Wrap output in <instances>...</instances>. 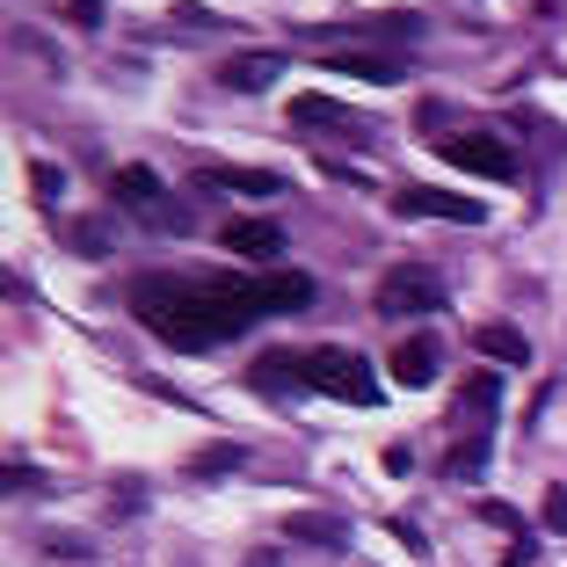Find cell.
<instances>
[{
    "instance_id": "obj_24",
    "label": "cell",
    "mask_w": 567,
    "mask_h": 567,
    "mask_svg": "<svg viewBox=\"0 0 567 567\" xmlns=\"http://www.w3.org/2000/svg\"><path fill=\"white\" fill-rule=\"evenodd\" d=\"M538 517H546V532H567V487H546V509Z\"/></svg>"
},
{
    "instance_id": "obj_7",
    "label": "cell",
    "mask_w": 567,
    "mask_h": 567,
    "mask_svg": "<svg viewBox=\"0 0 567 567\" xmlns=\"http://www.w3.org/2000/svg\"><path fill=\"white\" fill-rule=\"evenodd\" d=\"M393 212H408V218H458V226H481L487 204L458 197V189H401V197H393Z\"/></svg>"
},
{
    "instance_id": "obj_1",
    "label": "cell",
    "mask_w": 567,
    "mask_h": 567,
    "mask_svg": "<svg viewBox=\"0 0 567 567\" xmlns=\"http://www.w3.org/2000/svg\"><path fill=\"white\" fill-rule=\"evenodd\" d=\"M132 313L167 350H212V342L248 334L269 313V299H262V277H240V269H226V277H138Z\"/></svg>"
},
{
    "instance_id": "obj_4",
    "label": "cell",
    "mask_w": 567,
    "mask_h": 567,
    "mask_svg": "<svg viewBox=\"0 0 567 567\" xmlns=\"http://www.w3.org/2000/svg\"><path fill=\"white\" fill-rule=\"evenodd\" d=\"M436 153H444L451 167H466V175H487V183H517L524 175V153L509 146V138H495V132H444Z\"/></svg>"
},
{
    "instance_id": "obj_10",
    "label": "cell",
    "mask_w": 567,
    "mask_h": 567,
    "mask_svg": "<svg viewBox=\"0 0 567 567\" xmlns=\"http://www.w3.org/2000/svg\"><path fill=\"white\" fill-rule=\"evenodd\" d=\"M458 415L473 422V436L495 430V415H502V371H473V379H458Z\"/></svg>"
},
{
    "instance_id": "obj_8",
    "label": "cell",
    "mask_w": 567,
    "mask_h": 567,
    "mask_svg": "<svg viewBox=\"0 0 567 567\" xmlns=\"http://www.w3.org/2000/svg\"><path fill=\"white\" fill-rule=\"evenodd\" d=\"M218 240L240 255V262H284V234H277V218H226L218 226Z\"/></svg>"
},
{
    "instance_id": "obj_9",
    "label": "cell",
    "mask_w": 567,
    "mask_h": 567,
    "mask_svg": "<svg viewBox=\"0 0 567 567\" xmlns=\"http://www.w3.org/2000/svg\"><path fill=\"white\" fill-rule=\"evenodd\" d=\"M436 364H444L436 334H408V342H393V364H385V379H393V385H430Z\"/></svg>"
},
{
    "instance_id": "obj_14",
    "label": "cell",
    "mask_w": 567,
    "mask_h": 567,
    "mask_svg": "<svg viewBox=\"0 0 567 567\" xmlns=\"http://www.w3.org/2000/svg\"><path fill=\"white\" fill-rule=\"evenodd\" d=\"M110 197H117V204H132V212L138 218H153V212H161V175H153V167H117V175H110Z\"/></svg>"
},
{
    "instance_id": "obj_11",
    "label": "cell",
    "mask_w": 567,
    "mask_h": 567,
    "mask_svg": "<svg viewBox=\"0 0 567 567\" xmlns=\"http://www.w3.org/2000/svg\"><path fill=\"white\" fill-rule=\"evenodd\" d=\"M248 385L255 393H299L306 385V350H269V357H255V371H248Z\"/></svg>"
},
{
    "instance_id": "obj_5",
    "label": "cell",
    "mask_w": 567,
    "mask_h": 567,
    "mask_svg": "<svg viewBox=\"0 0 567 567\" xmlns=\"http://www.w3.org/2000/svg\"><path fill=\"white\" fill-rule=\"evenodd\" d=\"M320 66L350 73V81H371V87H401L408 81V66L393 59V51H357V44H328V51H320Z\"/></svg>"
},
{
    "instance_id": "obj_13",
    "label": "cell",
    "mask_w": 567,
    "mask_h": 567,
    "mask_svg": "<svg viewBox=\"0 0 567 567\" xmlns=\"http://www.w3.org/2000/svg\"><path fill=\"white\" fill-rule=\"evenodd\" d=\"M197 189H240V197H284V175L269 167H204Z\"/></svg>"
},
{
    "instance_id": "obj_16",
    "label": "cell",
    "mask_w": 567,
    "mask_h": 567,
    "mask_svg": "<svg viewBox=\"0 0 567 567\" xmlns=\"http://www.w3.org/2000/svg\"><path fill=\"white\" fill-rule=\"evenodd\" d=\"M262 299H269V313H299V306H313V277L306 269H269Z\"/></svg>"
},
{
    "instance_id": "obj_15",
    "label": "cell",
    "mask_w": 567,
    "mask_h": 567,
    "mask_svg": "<svg viewBox=\"0 0 567 567\" xmlns=\"http://www.w3.org/2000/svg\"><path fill=\"white\" fill-rule=\"evenodd\" d=\"M473 350L495 357V364H532V342H524V328H502V320H481V328H473Z\"/></svg>"
},
{
    "instance_id": "obj_22",
    "label": "cell",
    "mask_w": 567,
    "mask_h": 567,
    "mask_svg": "<svg viewBox=\"0 0 567 567\" xmlns=\"http://www.w3.org/2000/svg\"><path fill=\"white\" fill-rule=\"evenodd\" d=\"M226 466H240V451H234V444H218V451H197V458H189V473H226Z\"/></svg>"
},
{
    "instance_id": "obj_2",
    "label": "cell",
    "mask_w": 567,
    "mask_h": 567,
    "mask_svg": "<svg viewBox=\"0 0 567 567\" xmlns=\"http://www.w3.org/2000/svg\"><path fill=\"white\" fill-rule=\"evenodd\" d=\"M306 385H313V393H334V401H350V408H379L385 401L379 371H371L357 350H306Z\"/></svg>"
},
{
    "instance_id": "obj_18",
    "label": "cell",
    "mask_w": 567,
    "mask_h": 567,
    "mask_svg": "<svg viewBox=\"0 0 567 567\" xmlns=\"http://www.w3.org/2000/svg\"><path fill=\"white\" fill-rule=\"evenodd\" d=\"M415 30H422V16H408V8H401V16H371L364 30H350V37H379V44H408Z\"/></svg>"
},
{
    "instance_id": "obj_12",
    "label": "cell",
    "mask_w": 567,
    "mask_h": 567,
    "mask_svg": "<svg viewBox=\"0 0 567 567\" xmlns=\"http://www.w3.org/2000/svg\"><path fill=\"white\" fill-rule=\"evenodd\" d=\"M277 532H284V538H299V546H334V553L350 546V524L328 517V509H291V517H284Z\"/></svg>"
},
{
    "instance_id": "obj_21",
    "label": "cell",
    "mask_w": 567,
    "mask_h": 567,
    "mask_svg": "<svg viewBox=\"0 0 567 567\" xmlns=\"http://www.w3.org/2000/svg\"><path fill=\"white\" fill-rule=\"evenodd\" d=\"M66 240H73L81 255H110V226H95V218H73V226H66Z\"/></svg>"
},
{
    "instance_id": "obj_19",
    "label": "cell",
    "mask_w": 567,
    "mask_h": 567,
    "mask_svg": "<svg viewBox=\"0 0 567 567\" xmlns=\"http://www.w3.org/2000/svg\"><path fill=\"white\" fill-rule=\"evenodd\" d=\"M487 451H495V444H487V436H466V444H458V451H451V458H444V473H458V481H473V473L487 466Z\"/></svg>"
},
{
    "instance_id": "obj_6",
    "label": "cell",
    "mask_w": 567,
    "mask_h": 567,
    "mask_svg": "<svg viewBox=\"0 0 567 567\" xmlns=\"http://www.w3.org/2000/svg\"><path fill=\"white\" fill-rule=\"evenodd\" d=\"M284 73H291L284 51H240V59L218 66V87H234V95H262V87H277Z\"/></svg>"
},
{
    "instance_id": "obj_3",
    "label": "cell",
    "mask_w": 567,
    "mask_h": 567,
    "mask_svg": "<svg viewBox=\"0 0 567 567\" xmlns=\"http://www.w3.org/2000/svg\"><path fill=\"white\" fill-rule=\"evenodd\" d=\"M444 299H451V284L436 277L430 262H393L385 284H379V313L385 320H422V313H436Z\"/></svg>"
},
{
    "instance_id": "obj_20",
    "label": "cell",
    "mask_w": 567,
    "mask_h": 567,
    "mask_svg": "<svg viewBox=\"0 0 567 567\" xmlns=\"http://www.w3.org/2000/svg\"><path fill=\"white\" fill-rule=\"evenodd\" d=\"M37 546H44L51 560H87V553H95L81 532H37Z\"/></svg>"
},
{
    "instance_id": "obj_25",
    "label": "cell",
    "mask_w": 567,
    "mask_h": 567,
    "mask_svg": "<svg viewBox=\"0 0 567 567\" xmlns=\"http://www.w3.org/2000/svg\"><path fill=\"white\" fill-rule=\"evenodd\" d=\"M59 8H66L81 30H102V0H59Z\"/></svg>"
},
{
    "instance_id": "obj_23",
    "label": "cell",
    "mask_w": 567,
    "mask_h": 567,
    "mask_svg": "<svg viewBox=\"0 0 567 567\" xmlns=\"http://www.w3.org/2000/svg\"><path fill=\"white\" fill-rule=\"evenodd\" d=\"M175 30H183V37H204V30H226V22H212L204 8H175Z\"/></svg>"
},
{
    "instance_id": "obj_26",
    "label": "cell",
    "mask_w": 567,
    "mask_h": 567,
    "mask_svg": "<svg viewBox=\"0 0 567 567\" xmlns=\"http://www.w3.org/2000/svg\"><path fill=\"white\" fill-rule=\"evenodd\" d=\"M30 183H37V197H59V189H66V175H59V167H44V161H37V175H30Z\"/></svg>"
},
{
    "instance_id": "obj_17",
    "label": "cell",
    "mask_w": 567,
    "mask_h": 567,
    "mask_svg": "<svg viewBox=\"0 0 567 567\" xmlns=\"http://www.w3.org/2000/svg\"><path fill=\"white\" fill-rule=\"evenodd\" d=\"M291 117H299V124H342V132H357V117L342 110V102H328V95H299V102H291Z\"/></svg>"
}]
</instances>
